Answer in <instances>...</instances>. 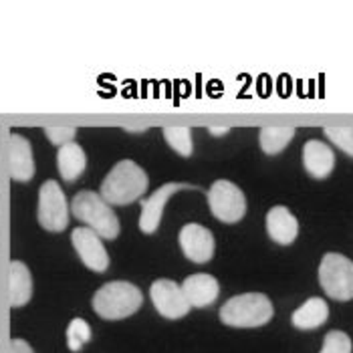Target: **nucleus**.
Returning a JSON list of instances; mask_svg holds the SVG:
<instances>
[{
  "mask_svg": "<svg viewBox=\"0 0 353 353\" xmlns=\"http://www.w3.org/2000/svg\"><path fill=\"white\" fill-rule=\"evenodd\" d=\"M267 232L274 243L291 245L299 234V222L287 206H272L267 214Z\"/></svg>",
  "mask_w": 353,
  "mask_h": 353,
  "instance_id": "2eb2a0df",
  "label": "nucleus"
},
{
  "mask_svg": "<svg viewBox=\"0 0 353 353\" xmlns=\"http://www.w3.org/2000/svg\"><path fill=\"white\" fill-rule=\"evenodd\" d=\"M91 341V327L89 323L81 319V317H75L69 327H67V345L71 352H81L83 345Z\"/></svg>",
  "mask_w": 353,
  "mask_h": 353,
  "instance_id": "412c9836",
  "label": "nucleus"
},
{
  "mask_svg": "<svg viewBox=\"0 0 353 353\" xmlns=\"http://www.w3.org/2000/svg\"><path fill=\"white\" fill-rule=\"evenodd\" d=\"M10 353H34L25 339H12L10 341Z\"/></svg>",
  "mask_w": 353,
  "mask_h": 353,
  "instance_id": "393cba45",
  "label": "nucleus"
},
{
  "mask_svg": "<svg viewBox=\"0 0 353 353\" xmlns=\"http://www.w3.org/2000/svg\"><path fill=\"white\" fill-rule=\"evenodd\" d=\"M325 136L335 143L339 150H343L347 156L353 158V128L352 125H327Z\"/></svg>",
  "mask_w": 353,
  "mask_h": 353,
  "instance_id": "4be33fe9",
  "label": "nucleus"
},
{
  "mask_svg": "<svg viewBox=\"0 0 353 353\" xmlns=\"http://www.w3.org/2000/svg\"><path fill=\"white\" fill-rule=\"evenodd\" d=\"M327 317H329V307H327L325 301L319 299V297H311L293 313L291 321L297 329L307 331V329H317V327L323 325Z\"/></svg>",
  "mask_w": 353,
  "mask_h": 353,
  "instance_id": "a211bd4d",
  "label": "nucleus"
},
{
  "mask_svg": "<svg viewBox=\"0 0 353 353\" xmlns=\"http://www.w3.org/2000/svg\"><path fill=\"white\" fill-rule=\"evenodd\" d=\"M39 224L51 232H61L69 224V204L54 180H47L39 190Z\"/></svg>",
  "mask_w": 353,
  "mask_h": 353,
  "instance_id": "0eeeda50",
  "label": "nucleus"
},
{
  "mask_svg": "<svg viewBox=\"0 0 353 353\" xmlns=\"http://www.w3.org/2000/svg\"><path fill=\"white\" fill-rule=\"evenodd\" d=\"M148 174L143 168H139L134 160H121L117 162L105 180L101 182V198L113 206H125L136 202L137 198L148 190Z\"/></svg>",
  "mask_w": 353,
  "mask_h": 353,
  "instance_id": "f257e3e1",
  "label": "nucleus"
},
{
  "mask_svg": "<svg viewBox=\"0 0 353 353\" xmlns=\"http://www.w3.org/2000/svg\"><path fill=\"white\" fill-rule=\"evenodd\" d=\"M180 246L192 263H208L214 254V236L202 224H184L180 230Z\"/></svg>",
  "mask_w": 353,
  "mask_h": 353,
  "instance_id": "9d476101",
  "label": "nucleus"
},
{
  "mask_svg": "<svg viewBox=\"0 0 353 353\" xmlns=\"http://www.w3.org/2000/svg\"><path fill=\"white\" fill-rule=\"evenodd\" d=\"M303 165L313 178L323 180L335 168V154L323 141L309 139L303 148Z\"/></svg>",
  "mask_w": 353,
  "mask_h": 353,
  "instance_id": "4468645a",
  "label": "nucleus"
},
{
  "mask_svg": "<svg viewBox=\"0 0 353 353\" xmlns=\"http://www.w3.org/2000/svg\"><path fill=\"white\" fill-rule=\"evenodd\" d=\"M85 165H87V156H85V152H83L79 143L69 141V143L59 148L57 168H59V174L63 176V180L75 182L85 172Z\"/></svg>",
  "mask_w": 353,
  "mask_h": 353,
  "instance_id": "f3484780",
  "label": "nucleus"
},
{
  "mask_svg": "<svg viewBox=\"0 0 353 353\" xmlns=\"http://www.w3.org/2000/svg\"><path fill=\"white\" fill-rule=\"evenodd\" d=\"M274 315L271 299L263 293H245L220 307V321L230 327L267 325Z\"/></svg>",
  "mask_w": 353,
  "mask_h": 353,
  "instance_id": "20e7f679",
  "label": "nucleus"
},
{
  "mask_svg": "<svg viewBox=\"0 0 353 353\" xmlns=\"http://www.w3.org/2000/svg\"><path fill=\"white\" fill-rule=\"evenodd\" d=\"M32 297V276L25 263L12 261L8 267V301L12 307H23Z\"/></svg>",
  "mask_w": 353,
  "mask_h": 353,
  "instance_id": "dca6fc26",
  "label": "nucleus"
},
{
  "mask_svg": "<svg viewBox=\"0 0 353 353\" xmlns=\"http://www.w3.org/2000/svg\"><path fill=\"white\" fill-rule=\"evenodd\" d=\"M163 137H165V141H168V145L172 150H176L184 158H190L192 152H194L190 128H186V125H165L163 128Z\"/></svg>",
  "mask_w": 353,
  "mask_h": 353,
  "instance_id": "aec40b11",
  "label": "nucleus"
},
{
  "mask_svg": "<svg viewBox=\"0 0 353 353\" xmlns=\"http://www.w3.org/2000/svg\"><path fill=\"white\" fill-rule=\"evenodd\" d=\"M210 132H212L214 136H218V134H226V132H228V128H220V130H216V128H212Z\"/></svg>",
  "mask_w": 353,
  "mask_h": 353,
  "instance_id": "a878e982",
  "label": "nucleus"
},
{
  "mask_svg": "<svg viewBox=\"0 0 353 353\" xmlns=\"http://www.w3.org/2000/svg\"><path fill=\"white\" fill-rule=\"evenodd\" d=\"M8 172L17 182H28L34 176L32 148L27 137L12 134L8 137Z\"/></svg>",
  "mask_w": 353,
  "mask_h": 353,
  "instance_id": "f8f14e48",
  "label": "nucleus"
},
{
  "mask_svg": "<svg viewBox=\"0 0 353 353\" xmlns=\"http://www.w3.org/2000/svg\"><path fill=\"white\" fill-rule=\"evenodd\" d=\"M71 243L77 254L81 256L83 265L95 272H105L109 267V254L101 239L87 226H79L71 234Z\"/></svg>",
  "mask_w": 353,
  "mask_h": 353,
  "instance_id": "1a4fd4ad",
  "label": "nucleus"
},
{
  "mask_svg": "<svg viewBox=\"0 0 353 353\" xmlns=\"http://www.w3.org/2000/svg\"><path fill=\"white\" fill-rule=\"evenodd\" d=\"M319 283L327 297L335 301H352L353 263L339 252H327L319 265Z\"/></svg>",
  "mask_w": 353,
  "mask_h": 353,
  "instance_id": "39448f33",
  "label": "nucleus"
},
{
  "mask_svg": "<svg viewBox=\"0 0 353 353\" xmlns=\"http://www.w3.org/2000/svg\"><path fill=\"white\" fill-rule=\"evenodd\" d=\"M184 188H196V186L178 184V182L163 184L162 188H158V190L154 192L148 200H143V202H141V214H139V228H141V232L152 234V232H156V230H158L160 220H162L165 202H168L176 192L184 190Z\"/></svg>",
  "mask_w": 353,
  "mask_h": 353,
  "instance_id": "9b49d317",
  "label": "nucleus"
},
{
  "mask_svg": "<svg viewBox=\"0 0 353 353\" xmlns=\"http://www.w3.org/2000/svg\"><path fill=\"white\" fill-rule=\"evenodd\" d=\"M150 297L154 307L165 319H182L190 311V303L186 299L182 287L170 279H158L150 287Z\"/></svg>",
  "mask_w": 353,
  "mask_h": 353,
  "instance_id": "6e6552de",
  "label": "nucleus"
},
{
  "mask_svg": "<svg viewBox=\"0 0 353 353\" xmlns=\"http://www.w3.org/2000/svg\"><path fill=\"white\" fill-rule=\"evenodd\" d=\"M45 134H47V137L53 141L54 145L61 148V145H65V143L75 139L77 130L75 128H63V125H49V128H45Z\"/></svg>",
  "mask_w": 353,
  "mask_h": 353,
  "instance_id": "b1692460",
  "label": "nucleus"
},
{
  "mask_svg": "<svg viewBox=\"0 0 353 353\" xmlns=\"http://www.w3.org/2000/svg\"><path fill=\"white\" fill-rule=\"evenodd\" d=\"M143 303V295L136 285L128 281H113L97 289L93 295V309L99 317L108 321L125 319L139 311Z\"/></svg>",
  "mask_w": 353,
  "mask_h": 353,
  "instance_id": "f03ea898",
  "label": "nucleus"
},
{
  "mask_svg": "<svg viewBox=\"0 0 353 353\" xmlns=\"http://www.w3.org/2000/svg\"><path fill=\"white\" fill-rule=\"evenodd\" d=\"M352 339L343 331H329L323 339L321 353H352Z\"/></svg>",
  "mask_w": 353,
  "mask_h": 353,
  "instance_id": "5701e85b",
  "label": "nucleus"
},
{
  "mask_svg": "<svg viewBox=\"0 0 353 353\" xmlns=\"http://www.w3.org/2000/svg\"><path fill=\"white\" fill-rule=\"evenodd\" d=\"M71 212L75 214L77 220L85 222L87 228H91L99 239H108V241L117 239L119 220L111 210V206L101 198L99 192H77L71 202Z\"/></svg>",
  "mask_w": 353,
  "mask_h": 353,
  "instance_id": "7ed1b4c3",
  "label": "nucleus"
},
{
  "mask_svg": "<svg viewBox=\"0 0 353 353\" xmlns=\"http://www.w3.org/2000/svg\"><path fill=\"white\" fill-rule=\"evenodd\" d=\"M182 291L190 303V307H210L220 295V285L212 274L196 272L184 281Z\"/></svg>",
  "mask_w": 353,
  "mask_h": 353,
  "instance_id": "ddd939ff",
  "label": "nucleus"
},
{
  "mask_svg": "<svg viewBox=\"0 0 353 353\" xmlns=\"http://www.w3.org/2000/svg\"><path fill=\"white\" fill-rule=\"evenodd\" d=\"M293 137H295L293 125H265L261 130L259 141H261V148L265 154L274 156V154L283 152Z\"/></svg>",
  "mask_w": 353,
  "mask_h": 353,
  "instance_id": "6ab92c4d",
  "label": "nucleus"
},
{
  "mask_svg": "<svg viewBox=\"0 0 353 353\" xmlns=\"http://www.w3.org/2000/svg\"><path fill=\"white\" fill-rule=\"evenodd\" d=\"M208 204L212 214L226 224H234L246 212V198L243 190L228 182V180H218L208 190Z\"/></svg>",
  "mask_w": 353,
  "mask_h": 353,
  "instance_id": "423d86ee",
  "label": "nucleus"
}]
</instances>
